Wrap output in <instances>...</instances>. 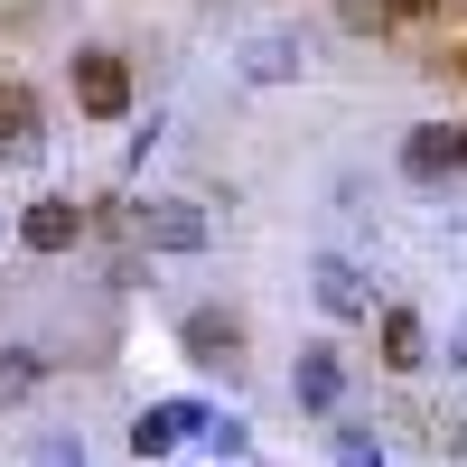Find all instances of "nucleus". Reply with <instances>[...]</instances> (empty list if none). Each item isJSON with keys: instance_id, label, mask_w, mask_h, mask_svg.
<instances>
[{"instance_id": "f257e3e1", "label": "nucleus", "mask_w": 467, "mask_h": 467, "mask_svg": "<svg viewBox=\"0 0 467 467\" xmlns=\"http://www.w3.org/2000/svg\"><path fill=\"white\" fill-rule=\"evenodd\" d=\"M131 244H140V253H206L215 224H206L197 197H140V206H131Z\"/></svg>"}, {"instance_id": "f03ea898", "label": "nucleus", "mask_w": 467, "mask_h": 467, "mask_svg": "<svg viewBox=\"0 0 467 467\" xmlns=\"http://www.w3.org/2000/svg\"><path fill=\"white\" fill-rule=\"evenodd\" d=\"M75 112L85 122H131V66H122V47H75Z\"/></svg>"}, {"instance_id": "7ed1b4c3", "label": "nucleus", "mask_w": 467, "mask_h": 467, "mask_svg": "<svg viewBox=\"0 0 467 467\" xmlns=\"http://www.w3.org/2000/svg\"><path fill=\"white\" fill-rule=\"evenodd\" d=\"M178 356L197 374H244V318H234V308H187L178 318Z\"/></svg>"}, {"instance_id": "20e7f679", "label": "nucleus", "mask_w": 467, "mask_h": 467, "mask_svg": "<svg viewBox=\"0 0 467 467\" xmlns=\"http://www.w3.org/2000/svg\"><path fill=\"white\" fill-rule=\"evenodd\" d=\"M47 160V122H37V85L0 75V169H37Z\"/></svg>"}, {"instance_id": "39448f33", "label": "nucleus", "mask_w": 467, "mask_h": 467, "mask_svg": "<svg viewBox=\"0 0 467 467\" xmlns=\"http://www.w3.org/2000/svg\"><path fill=\"white\" fill-rule=\"evenodd\" d=\"M374 356H383V374H420L431 365V318L411 299H383L374 308Z\"/></svg>"}, {"instance_id": "423d86ee", "label": "nucleus", "mask_w": 467, "mask_h": 467, "mask_svg": "<svg viewBox=\"0 0 467 467\" xmlns=\"http://www.w3.org/2000/svg\"><path fill=\"white\" fill-rule=\"evenodd\" d=\"M206 420H215L206 402H140V411H131V458H140V467H150V458H169L178 440H197Z\"/></svg>"}, {"instance_id": "0eeeda50", "label": "nucleus", "mask_w": 467, "mask_h": 467, "mask_svg": "<svg viewBox=\"0 0 467 467\" xmlns=\"http://www.w3.org/2000/svg\"><path fill=\"white\" fill-rule=\"evenodd\" d=\"M19 244H28L37 262H47V253H75V244H85V206H75V197H28V206H19Z\"/></svg>"}, {"instance_id": "6e6552de", "label": "nucleus", "mask_w": 467, "mask_h": 467, "mask_svg": "<svg viewBox=\"0 0 467 467\" xmlns=\"http://www.w3.org/2000/svg\"><path fill=\"white\" fill-rule=\"evenodd\" d=\"M402 178L411 187H449L458 178V122H411L402 131Z\"/></svg>"}, {"instance_id": "1a4fd4ad", "label": "nucleus", "mask_w": 467, "mask_h": 467, "mask_svg": "<svg viewBox=\"0 0 467 467\" xmlns=\"http://www.w3.org/2000/svg\"><path fill=\"white\" fill-rule=\"evenodd\" d=\"M308 281H318V308L337 327H356V318H374V281H365V262H346V253H327L318 271H308Z\"/></svg>"}, {"instance_id": "9d476101", "label": "nucleus", "mask_w": 467, "mask_h": 467, "mask_svg": "<svg viewBox=\"0 0 467 467\" xmlns=\"http://www.w3.org/2000/svg\"><path fill=\"white\" fill-rule=\"evenodd\" d=\"M290 393H299V411H318V420L337 411V393H346V365H337V346H327V337H308V346H299Z\"/></svg>"}, {"instance_id": "9b49d317", "label": "nucleus", "mask_w": 467, "mask_h": 467, "mask_svg": "<svg viewBox=\"0 0 467 467\" xmlns=\"http://www.w3.org/2000/svg\"><path fill=\"white\" fill-rule=\"evenodd\" d=\"M299 66H308L299 37H253L244 47V85H299Z\"/></svg>"}, {"instance_id": "f8f14e48", "label": "nucleus", "mask_w": 467, "mask_h": 467, "mask_svg": "<svg viewBox=\"0 0 467 467\" xmlns=\"http://www.w3.org/2000/svg\"><path fill=\"white\" fill-rule=\"evenodd\" d=\"M37 383H47V356L37 346H0V411H19Z\"/></svg>"}, {"instance_id": "ddd939ff", "label": "nucleus", "mask_w": 467, "mask_h": 467, "mask_svg": "<svg viewBox=\"0 0 467 467\" xmlns=\"http://www.w3.org/2000/svg\"><path fill=\"white\" fill-rule=\"evenodd\" d=\"M327 458H337V467H393V458H383V440L365 431V420H337V431H327Z\"/></svg>"}, {"instance_id": "4468645a", "label": "nucleus", "mask_w": 467, "mask_h": 467, "mask_svg": "<svg viewBox=\"0 0 467 467\" xmlns=\"http://www.w3.org/2000/svg\"><path fill=\"white\" fill-rule=\"evenodd\" d=\"M374 10H383V28H431L449 0H374Z\"/></svg>"}, {"instance_id": "2eb2a0df", "label": "nucleus", "mask_w": 467, "mask_h": 467, "mask_svg": "<svg viewBox=\"0 0 467 467\" xmlns=\"http://www.w3.org/2000/svg\"><path fill=\"white\" fill-rule=\"evenodd\" d=\"M197 440H206V449H215L224 467H234V458H244V449H253V440H244V420H206V431H197Z\"/></svg>"}, {"instance_id": "dca6fc26", "label": "nucleus", "mask_w": 467, "mask_h": 467, "mask_svg": "<svg viewBox=\"0 0 467 467\" xmlns=\"http://www.w3.org/2000/svg\"><path fill=\"white\" fill-rule=\"evenodd\" d=\"M449 365H458V374H467V337H458V346H449Z\"/></svg>"}, {"instance_id": "f3484780", "label": "nucleus", "mask_w": 467, "mask_h": 467, "mask_svg": "<svg viewBox=\"0 0 467 467\" xmlns=\"http://www.w3.org/2000/svg\"><path fill=\"white\" fill-rule=\"evenodd\" d=\"M458 169H467V122H458Z\"/></svg>"}, {"instance_id": "a211bd4d", "label": "nucleus", "mask_w": 467, "mask_h": 467, "mask_svg": "<svg viewBox=\"0 0 467 467\" xmlns=\"http://www.w3.org/2000/svg\"><path fill=\"white\" fill-rule=\"evenodd\" d=\"M0 299H10V281H0Z\"/></svg>"}]
</instances>
